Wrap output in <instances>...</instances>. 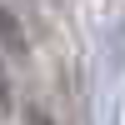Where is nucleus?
Masks as SVG:
<instances>
[{
    "mask_svg": "<svg viewBox=\"0 0 125 125\" xmlns=\"http://www.w3.org/2000/svg\"><path fill=\"white\" fill-rule=\"evenodd\" d=\"M0 90H5V70H0Z\"/></svg>",
    "mask_w": 125,
    "mask_h": 125,
    "instance_id": "obj_1",
    "label": "nucleus"
}]
</instances>
